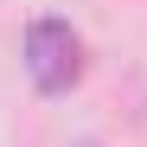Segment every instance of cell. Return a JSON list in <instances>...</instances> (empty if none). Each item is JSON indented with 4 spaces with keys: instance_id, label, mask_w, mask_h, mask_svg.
Returning a JSON list of instances; mask_svg holds the SVG:
<instances>
[{
    "instance_id": "cell-1",
    "label": "cell",
    "mask_w": 147,
    "mask_h": 147,
    "mask_svg": "<svg viewBox=\"0 0 147 147\" xmlns=\"http://www.w3.org/2000/svg\"><path fill=\"white\" fill-rule=\"evenodd\" d=\"M26 77L38 96H70L83 83V38L70 19H32L26 26Z\"/></svg>"
},
{
    "instance_id": "cell-2",
    "label": "cell",
    "mask_w": 147,
    "mask_h": 147,
    "mask_svg": "<svg viewBox=\"0 0 147 147\" xmlns=\"http://www.w3.org/2000/svg\"><path fill=\"white\" fill-rule=\"evenodd\" d=\"M77 147H102V141H77Z\"/></svg>"
}]
</instances>
